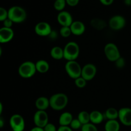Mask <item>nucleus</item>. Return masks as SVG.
Here are the masks:
<instances>
[{
  "instance_id": "1",
  "label": "nucleus",
  "mask_w": 131,
  "mask_h": 131,
  "mask_svg": "<svg viewBox=\"0 0 131 131\" xmlns=\"http://www.w3.org/2000/svg\"><path fill=\"white\" fill-rule=\"evenodd\" d=\"M50 107L55 111H61L67 107L69 102L67 95L63 93H58L50 97Z\"/></svg>"
},
{
  "instance_id": "2",
  "label": "nucleus",
  "mask_w": 131,
  "mask_h": 131,
  "mask_svg": "<svg viewBox=\"0 0 131 131\" xmlns=\"http://www.w3.org/2000/svg\"><path fill=\"white\" fill-rule=\"evenodd\" d=\"M26 17V12L21 6H13L8 9V19L14 23H23Z\"/></svg>"
},
{
  "instance_id": "3",
  "label": "nucleus",
  "mask_w": 131,
  "mask_h": 131,
  "mask_svg": "<svg viewBox=\"0 0 131 131\" xmlns=\"http://www.w3.org/2000/svg\"><path fill=\"white\" fill-rule=\"evenodd\" d=\"M64 58L67 61H75L80 53L79 46L76 42H69L63 48Z\"/></svg>"
},
{
  "instance_id": "4",
  "label": "nucleus",
  "mask_w": 131,
  "mask_h": 131,
  "mask_svg": "<svg viewBox=\"0 0 131 131\" xmlns=\"http://www.w3.org/2000/svg\"><path fill=\"white\" fill-rule=\"evenodd\" d=\"M37 71L35 63L31 61H26L20 64L18 69L19 75L24 79L32 78Z\"/></svg>"
},
{
  "instance_id": "5",
  "label": "nucleus",
  "mask_w": 131,
  "mask_h": 131,
  "mask_svg": "<svg viewBox=\"0 0 131 131\" xmlns=\"http://www.w3.org/2000/svg\"><path fill=\"white\" fill-rule=\"evenodd\" d=\"M65 69L68 75L74 80L81 76L82 67L75 60L67 61L65 65Z\"/></svg>"
},
{
  "instance_id": "6",
  "label": "nucleus",
  "mask_w": 131,
  "mask_h": 131,
  "mask_svg": "<svg viewBox=\"0 0 131 131\" xmlns=\"http://www.w3.org/2000/svg\"><path fill=\"white\" fill-rule=\"evenodd\" d=\"M104 54L106 58L112 62H115L121 57L119 49L113 43H108L105 46Z\"/></svg>"
},
{
  "instance_id": "7",
  "label": "nucleus",
  "mask_w": 131,
  "mask_h": 131,
  "mask_svg": "<svg viewBox=\"0 0 131 131\" xmlns=\"http://www.w3.org/2000/svg\"><path fill=\"white\" fill-rule=\"evenodd\" d=\"M10 125L12 131H24L25 121L23 116L19 114L13 115L10 118Z\"/></svg>"
},
{
  "instance_id": "8",
  "label": "nucleus",
  "mask_w": 131,
  "mask_h": 131,
  "mask_svg": "<svg viewBox=\"0 0 131 131\" xmlns=\"http://www.w3.org/2000/svg\"><path fill=\"white\" fill-rule=\"evenodd\" d=\"M33 122L37 127L43 128L49 123V116L46 111L37 110L33 116Z\"/></svg>"
},
{
  "instance_id": "9",
  "label": "nucleus",
  "mask_w": 131,
  "mask_h": 131,
  "mask_svg": "<svg viewBox=\"0 0 131 131\" xmlns=\"http://www.w3.org/2000/svg\"><path fill=\"white\" fill-rule=\"evenodd\" d=\"M126 20L123 16L120 15H116L113 16L109 20V26L111 29L115 31L120 30L125 26Z\"/></svg>"
},
{
  "instance_id": "10",
  "label": "nucleus",
  "mask_w": 131,
  "mask_h": 131,
  "mask_svg": "<svg viewBox=\"0 0 131 131\" xmlns=\"http://www.w3.org/2000/svg\"><path fill=\"white\" fill-rule=\"evenodd\" d=\"M97 67L92 63L86 64L82 68L81 76L87 81L92 80L97 74Z\"/></svg>"
},
{
  "instance_id": "11",
  "label": "nucleus",
  "mask_w": 131,
  "mask_h": 131,
  "mask_svg": "<svg viewBox=\"0 0 131 131\" xmlns=\"http://www.w3.org/2000/svg\"><path fill=\"white\" fill-rule=\"evenodd\" d=\"M52 31L50 24L46 22H40L35 27V32L40 37H49Z\"/></svg>"
},
{
  "instance_id": "12",
  "label": "nucleus",
  "mask_w": 131,
  "mask_h": 131,
  "mask_svg": "<svg viewBox=\"0 0 131 131\" xmlns=\"http://www.w3.org/2000/svg\"><path fill=\"white\" fill-rule=\"evenodd\" d=\"M118 120L125 126H131V108L122 107L118 110Z\"/></svg>"
},
{
  "instance_id": "13",
  "label": "nucleus",
  "mask_w": 131,
  "mask_h": 131,
  "mask_svg": "<svg viewBox=\"0 0 131 131\" xmlns=\"http://www.w3.org/2000/svg\"><path fill=\"white\" fill-rule=\"evenodd\" d=\"M57 20L61 26L70 27L74 22L71 14L69 12L64 10L59 13L57 16Z\"/></svg>"
},
{
  "instance_id": "14",
  "label": "nucleus",
  "mask_w": 131,
  "mask_h": 131,
  "mask_svg": "<svg viewBox=\"0 0 131 131\" xmlns=\"http://www.w3.org/2000/svg\"><path fill=\"white\" fill-rule=\"evenodd\" d=\"M14 37V31L12 28L2 27L0 29V42L6 43L10 42Z\"/></svg>"
},
{
  "instance_id": "15",
  "label": "nucleus",
  "mask_w": 131,
  "mask_h": 131,
  "mask_svg": "<svg viewBox=\"0 0 131 131\" xmlns=\"http://www.w3.org/2000/svg\"><path fill=\"white\" fill-rule=\"evenodd\" d=\"M70 28L72 33L76 36H80L83 35L86 29L84 24L80 20H75L73 22Z\"/></svg>"
},
{
  "instance_id": "16",
  "label": "nucleus",
  "mask_w": 131,
  "mask_h": 131,
  "mask_svg": "<svg viewBox=\"0 0 131 131\" xmlns=\"http://www.w3.org/2000/svg\"><path fill=\"white\" fill-rule=\"evenodd\" d=\"M35 106L38 110L46 111L50 107L49 99L46 97H40L36 100Z\"/></svg>"
},
{
  "instance_id": "17",
  "label": "nucleus",
  "mask_w": 131,
  "mask_h": 131,
  "mask_svg": "<svg viewBox=\"0 0 131 131\" xmlns=\"http://www.w3.org/2000/svg\"><path fill=\"white\" fill-rule=\"evenodd\" d=\"M73 119V116L70 113L64 112L59 118V124L60 126H70Z\"/></svg>"
},
{
  "instance_id": "18",
  "label": "nucleus",
  "mask_w": 131,
  "mask_h": 131,
  "mask_svg": "<svg viewBox=\"0 0 131 131\" xmlns=\"http://www.w3.org/2000/svg\"><path fill=\"white\" fill-rule=\"evenodd\" d=\"M104 118V116L101 111L95 110L90 113V123L94 125L101 124L103 122Z\"/></svg>"
},
{
  "instance_id": "19",
  "label": "nucleus",
  "mask_w": 131,
  "mask_h": 131,
  "mask_svg": "<svg viewBox=\"0 0 131 131\" xmlns=\"http://www.w3.org/2000/svg\"><path fill=\"white\" fill-rule=\"evenodd\" d=\"M120 129V122L117 120H108L104 125L105 131H119Z\"/></svg>"
},
{
  "instance_id": "20",
  "label": "nucleus",
  "mask_w": 131,
  "mask_h": 131,
  "mask_svg": "<svg viewBox=\"0 0 131 131\" xmlns=\"http://www.w3.org/2000/svg\"><path fill=\"white\" fill-rule=\"evenodd\" d=\"M36 69L38 72L41 74H45L49 70V64L46 60H40L37 61L35 63Z\"/></svg>"
},
{
  "instance_id": "21",
  "label": "nucleus",
  "mask_w": 131,
  "mask_h": 131,
  "mask_svg": "<svg viewBox=\"0 0 131 131\" xmlns=\"http://www.w3.org/2000/svg\"><path fill=\"white\" fill-rule=\"evenodd\" d=\"M51 56L53 59L56 60H60L64 58L63 49L60 46H55L51 49L50 51Z\"/></svg>"
},
{
  "instance_id": "22",
  "label": "nucleus",
  "mask_w": 131,
  "mask_h": 131,
  "mask_svg": "<svg viewBox=\"0 0 131 131\" xmlns=\"http://www.w3.org/2000/svg\"><path fill=\"white\" fill-rule=\"evenodd\" d=\"M104 116L108 120H117L118 118V111L115 107H110L106 111Z\"/></svg>"
},
{
  "instance_id": "23",
  "label": "nucleus",
  "mask_w": 131,
  "mask_h": 131,
  "mask_svg": "<svg viewBox=\"0 0 131 131\" xmlns=\"http://www.w3.org/2000/svg\"><path fill=\"white\" fill-rule=\"evenodd\" d=\"M78 119L80 121L82 125L90 123V113L86 111H82L78 114Z\"/></svg>"
},
{
  "instance_id": "24",
  "label": "nucleus",
  "mask_w": 131,
  "mask_h": 131,
  "mask_svg": "<svg viewBox=\"0 0 131 131\" xmlns=\"http://www.w3.org/2000/svg\"><path fill=\"white\" fill-rule=\"evenodd\" d=\"M91 25L95 29L101 30V29H104L106 27V23L103 19H93L91 21Z\"/></svg>"
},
{
  "instance_id": "25",
  "label": "nucleus",
  "mask_w": 131,
  "mask_h": 131,
  "mask_svg": "<svg viewBox=\"0 0 131 131\" xmlns=\"http://www.w3.org/2000/svg\"><path fill=\"white\" fill-rule=\"evenodd\" d=\"M67 5L66 0H55L54 3V8L58 12L63 11Z\"/></svg>"
},
{
  "instance_id": "26",
  "label": "nucleus",
  "mask_w": 131,
  "mask_h": 131,
  "mask_svg": "<svg viewBox=\"0 0 131 131\" xmlns=\"http://www.w3.org/2000/svg\"><path fill=\"white\" fill-rule=\"evenodd\" d=\"M60 35L64 38H68L71 35L72 33L70 28L69 26H61L60 30Z\"/></svg>"
},
{
  "instance_id": "27",
  "label": "nucleus",
  "mask_w": 131,
  "mask_h": 131,
  "mask_svg": "<svg viewBox=\"0 0 131 131\" xmlns=\"http://www.w3.org/2000/svg\"><path fill=\"white\" fill-rule=\"evenodd\" d=\"M74 83L78 88H83L86 86L87 81L85 79H84L83 77L81 76L74 80Z\"/></svg>"
},
{
  "instance_id": "28",
  "label": "nucleus",
  "mask_w": 131,
  "mask_h": 131,
  "mask_svg": "<svg viewBox=\"0 0 131 131\" xmlns=\"http://www.w3.org/2000/svg\"><path fill=\"white\" fill-rule=\"evenodd\" d=\"M81 129V131H99L96 125L92 123L83 125Z\"/></svg>"
},
{
  "instance_id": "29",
  "label": "nucleus",
  "mask_w": 131,
  "mask_h": 131,
  "mask_svg": "<svg viewBox=\"0 0 131 131\" xmlns=\"http://www.w3.org/2000/svg\"><path fill=\"white\" fill-rule=\"evenodd\" d=\"M82 126H83V125L78 118L73 119L70 125V127L72 128V130H78V129H81Z\"/></svg>"
},
{
  "instance_id": "30",
  "label": "nucleus",
  "mask_w": 131,
  "mask_h": 131,
  "mask_svg": "<svg viewBox=\"0 0 131 131\" xmlns=\"http://www.w3.org/2000/svg\"><path fill=\"white\" fill-rule=\"evenodd\" d=\"M8 18V10L3 7L0 8V21L3 22Z\"/></svg>"
},
{
  "instance_id": "31",
  "label": "nucleus",
  "mask_w": 131,
  "mask_h": 131,
  "mask_svg": "<svg viewBox=\"0 0 131 131\" xmlns=\"http://www.w3.org/2000/svg\"><path fill=\"white\" fill-rule=\"evenodd\" d=\"M44 131H57L58 129H56V127L51 123H48L46 126L43 127Z\"/></svg>"
},
{
  "instance_id": "32",
  "label": "nucleus",
  "mask_w": 131,
  "mask_h": 131,
  "mask_svg": "<svg viewBox=\"0 0 131 131\" xmlns=\"http://www.w3.org/2000/svg\"><path fill=\"white\" fill-rule=\"evenodd\" d=\"M115 63V64H116V67H117L118 68H120V69L124 67L125 65V60H124V58H123L122 57H120L118 60H116Z\"/></svg>"
},
{
  "instance_id": "33",
  "label": "nucleus",
  "mask_w": 131,
  "mask_h": 131,
  "mask_svg": "<svg viewBox=\"0 0 131 131\" xmlns=\"http://www.w3.org/2000/svg\"><path fill=\"white\" fill-rule=\"evenodd\" d=\"M3 27H5V28H12V26L14 23H13L10 19L8 18V19H6V20H5L3 22Z\"/></svg>"
},
{
  "instance_id": "34",
  "label": "nucleus",
  "mask_w": 131,
  "mask_h": 131,
  "mask_svg": "<svg viewBox=\"0 0 131 131\" xmlns=\"http://www.w3.org/2000/svg\"><path fill=\"white\" fill-rule=\"evenodd\" d=\"M67 5L70 6H75L78 5L79 0H66Z\"/></svg>"
},
{
  "instance_id": "35",
  "label": "nucleus",
  "mask_w": 131,
  "mask_h": 131,
  "mask_svg": "<svg viewBox=\"0 0 131 131\" xmlns=\"http://www.w3.org/2000/svg\"><path fill=\"white\" fill-rule=\"evenodd\" d=\"M57 131H73L70 126H60Z\"/></svg>"
},
{
  "instance_id": "36",
  "label": "nucleus",
  "mask_w": 131,
  "mask_h": 131,
  "mask_svg": "<svg viewBox=\"0 0 131 131\" xmlns=\"http://www.w3.org/2000/svg\"><path fill=\"white\" fill-rule=\"evenodd\" d=\"M100 2L102 4V5H105V6H109L113 4L114 2V0H99Z\"/></svg>"
},
{
  "instance_id": "37",
  "label": "nucleus",
  "mask_w": 131,
  "mask_h": 131,
  "mask_svg": "<svg viewBox=\"0 0 131 131\" xmlns=\"http://www.w3.org/2000/svg\"><path fill=\"white\" fill-rule=\"evenodd\" d=\"M30 131H44V129H43V128L35 126V127L32 128L30 130Z\"/></svg>"
},
{
  "instance_id": "38",
  "label": "nucleus",
  "mask_w": 131,
  "mask_h": 131,
  "mask_svg": "<svg viewBox=\"0 0 131 131\" xmlns=\"http://www.w3.org/2000/svg\"><path fill=\"white\" fill-rule=\"evenodd\" d=\"M124 3L127 6H131V0H124Z\"/></svg>"
},
{
  "instance_id": "39",
  "label": "nucleus",
  "mask_w": 131,
  "mask_h": 131,
  "mask_svg": "<svg viewBox=\"0 0 131 131\" xmlns=\"http://www.w3.org/2000/svg\"><path fill=\"white\" fill-rule=\"evenodd\" d=\"M3 125H4V121L3 120L2 118H0V127L3 128Z\"/></svg>"
},
{
  "instance_id": "40",
  "label": "nucleus",
  "mask_w": 131,
  "mask_h": 131,
  "mask_svg": "<svg viewBox=\"0 0 131 131\" xmlns=\"http://www.w3.org/2000/svg\"><path fill=\"white\" fill-rule=\"evenodd\" d=\"M3 112V104L1 102H0V114L2 113Z\"/></svg>"
},
{
  "instance_id": "41",
  "label": "nucleus",
  "mask_w": 131,
  "mask_h": 131,
  "mask_svg": "<svg viewBox=\"0 0 131 131\" xmlns=\"http://www.w3.org/2000/svg\"><path fill=\"white\" fill-rule=\"evenodd\" d=\"M104 131H105V130H104Z\"/></svg>"
}]
</instances>
